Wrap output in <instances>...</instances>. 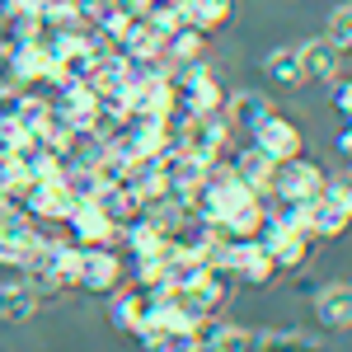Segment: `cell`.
<instances>
[{
  "label": "cell",
  "mask_w": 352,
  "mask_h": 352,
  "mask_svg": "<svg viewBox=\"0 0 352 352\" xmlns=\"http://www.w3.org/2000/svg\"><path fill=\"white\" fill-rule=\"evenodd\" d=\"M19 122V89H0V127Z\"/></svg>",
  "instance_id": "7402d4cb"
},
{
  "label": "cell",
  "mask_w": 352,
  "mask_h": 352,
  "mask_svg": "<svg viewBox=\"0 0 352 352\" xmlns=\"http://www.w3.org/2000/svg\"><path fill=\"white\" fill-rule=\"evenodd\" d=\"M179 10H184V24L197 33H212L230 19V0H184Z\"/></svg>",
  "instance_id": "e0dca14e"
},
{
  "label": "cell",
  "mask_w": 352,
  "mask_h": 352,
  "mask_svg": "<svg viewBox=\"0 0 352 352\" xmlns=\"http://www.w3.org/2000/svg\"><path fill=\"white\" fill-rule=\"evenodd\" d=\"M315 315L329 329H348L352 324V287L348 282H329L315 292Z\"/></svg>",
  "instance_id": "30bf717a"
},
{
  "label": "cell",
  "mask_w": 352,
  "mask_h": 352,
  "mask_svg": "<svg viewBox=\"0 0 352 352\" xmlns=\"http://www.w3.org/2000/svg\"><path fill=\"white\" fill-rule=\"evenodd\" d=\"M329 43L348 56V47H352V5H338V10L329 14Z\"/></svg>",
  "instance_id": "d6986e66"
},
{
  "label": "cell",
  "mask_w": 352,
  "mask_h": 352,
  "mask_svg": "<svg viewBox=\"0 0 352 352\" xmlns=\"http://www.w3.org/2000/svg\"><path fill=\"white\" fill-rule=\"evenodd\" d=\"M221 104H226L221 80L202 66V61H188V66H184V76L174 80V113L197 118V113H221Z\"/></svg>",
  "instance_id": "3957f363"
},
{
  "label": "cell",
  "mask_w": 352,
  "mask_h": 352,
  "mask_svg": "<svg viewBox=\"0 0 352 352\" xmlns=\"http://www.w3.org/2000/svg\"><path fill=\"white\" fill-rule=\"evenodd\" d=\"M352 221V188L348 184H324L305 202V235L310 240H333Z\"/></svg>",
  "instance_id": "7a4b0ae2"
},
{
  "label": "cell",
  "mask_w": 352,
  "mask_h": 352,
  "mask_svg": "<svg viewBox=\"0 0 352 352\" xmlns=\"http://www.w3.org/2000/svg\"><path fill=\"white\" fill-rule=\"evenodd\" d=\"M212 263L226 268L230 277H240V282H254V287H263V282L277 277L268 249L254 240V235H217V244H212Z\"/></svg>",
  "instance_id": "6da1fadb"
},
{
  "label": "cell",
  "mask_w": 352,
  "mask_h": 352,
  "mask_svg": "<svg viewBox=\"0 0 352 352\" xmlns=\"http://www.w3.org/2000/svg\"><path fill=\"white\" fill-rule=\"evenodd\" d=\"M0 89H19V71H14V52L0 43Z\"/></svg>",
  "instance_id": "44dd1931"
},
{
  "label": "cell",
  "mask_w": 352,
  "mask_h": 352,
  "mask_svg": "<svg viewBox=\"0 0 352 352\" xmlns=\"http://www.w3.org/2000/svg\"><path fill=\"white\" fill-rule=\"evenodd\" d=\"M300 71H305V80H333L338 76V66H343V52L329 43V38H320V43H300Z\"/></svg>",
  "instance_id": "7c38bea8"
},
{
  "label": "cell",
  "mask_w": 352,
  "mask_h": 352,
  "mask_svg": "<svg viewBox=\"0 0 352 352\" xmlns=\"http://www.w3.org/2000/svg\"><path fill=\"white\" fill-rule=\"evenodd\" d=\"M268 258H272V268H277V272H296V268H305V258H310V235L282 230V235L268 244Z\"/></svg>",
  "instance_id": "9a60e30c"
},
{
  "label": "cell",
  "mask_w": 352,
  "mask_h": 352,
  "mask_svg": "<svg viewBox=\"0 0 352 352\" xmlns=\"http://www.w3.org/2000/svg\"><path fill=\"white\" fill-rule=\"evenodd\" d=\"M338 155H352V132H348V122L338 127Z\"/></svg>",
  "instance_id": "603a6c76"
},
{
  "label": "cell",
  "mask_w": 352,
  "mask_h": 352,
  "mask_svg": "<svg viewBox=\"0 0 352 352\" xmlns=\"http://www.w3.org/2000/svg\"><path fill=\"white\" fill-rule=\"evenodd\" d=\"M118 282H122V263H118L113 244H89V249H80V282L76 287L94 292V296H109V292H118Z\"/></svg>",
  "instance_id": "8992f818"
},
{
  "label": "cell",
  "mask_w": 352,
  "mask_h": 352,
  "mask_svg": "<svg viewBox=\"0 0 352 352\" xmlns=\"http://www.w3.org/2000/svg\"><path fill=\"white\" fill-rule=\"evenodd\" d=\"M333 109H338V122L352 118V85L343 76H333Z\"/></svg>",
  "instance_id": "ffe728a7"
},
{
  "label": "cell",
  "mask_w": 352,
  "mask_h": 352,
  "mask_svg": "<svg viewBox=\"0 0 352 352\" xmlns=\"http://www.w3.org/2000/svg\"><path fill=\"white\" fill-rule=\"evenodd\" d=\"M226 136H230V122H226L221 113H197V118H184V127H179V146L192 151V155L221 160Z\"/></svg>",
  "instance_id": "52a82bcc"
},
{
  "label": "cell",
  "mask_w": 352,
  "mask_h": 352,
  "mask_svg": "<svg viewBox=\"0 0 352 352\" xmlns=\"http://www.w3.org/2000/svg\"><path fill=\"white\" fill-rule=\"evenodd\" d=\"M230 169H235V179H240V184H249V188L258 192V197H268V188H272V169H277V160H272L268 151H258V146H244L240 155L230 160Z\"/></svg>",
  "instance_id": "9c48e42d"
},
{
  "label": "cell",
  "mask_w": 352,
  "mask_h": 352,
  "mask_svg": "<svg viewBox=\"0 0 352 352\" xmlns=\"http://www.w3.org/2000/svg\"><path fill=\"white\" fill-rule=\"evenodd\" d=\"M66 226H71V244H80V249L122 240V226H113V221H109V212L99 207V197H80L76 212L66 217Z\"/></svg>",
  "instance_id": "5b68a950"
},
{
  "label": "cell",
  "mask_w": 352,
  "mask_h": 352,
  "mask_svg": "<svg viewBox=\"0 0 352 352\" xmlns=\"http://www.w3.org/2000/svg\"><path fill=\"white\" fill-rule=\"evenodd\" d=\"M324 184H329V174H324V169H320L315 160H300V155H292V160H277L268 197H287V202H310V197L324 188Z\"/></svg>",
  "instance_id": "277c9868"
},
{
  "label": "cell",
  "mask_w": 352,
  "mask_h": 352,
  "mask_svg": "<svg viewBox=\"0 0 352 352\" xmlns=\"http://www.w3.org/2000/svg\"><path fill=\"white\" fill-rule=\"evenodd\" d=\"M254 146L268 151L272 160H292V155H300V127L292 118H282V113H268L254 127Z\"/></svg>",
  "instance_id": "ba28073f"
},
{
  "label": "cell",
  "mask_w": 352,
  "mask_h": 352,
  "mask_svg": "<svg viewBox=\"0 0 352 352\" xmlns=\"http://www.w3.org/2000/svg\"><path fill=\"white\" fill-rule=\"evenodd\" d=\"M94 197H99V207L109 212L113 226H127V221L141 217V197H136L132 188H122V184H104V188L94 192Z\"/></svg>",
  "instance_id": "2e32d148"
},
{
  "label": "cell",
  "mask_w": 352,
  "mask_h": 352,
  "mask_svg": "<svg viewBox=\"0 0 352 352\" xmlns=\"http://www.w3.org/2000/svg\"><path fill=\"white\" fill-rule=\"evenodd\" d=\"M268 113H272L268 94H258V89H240V94H230V104H226V122H230V127H244V132H254Z\"/></svg>",
  "instance_id": "4fadbf2b"
},
{
  "label": "cell",
  "mask_w": 352,
  "mask_h": 352,
  "mask_svg": "<svg viewBox=\"0 0 352 352\" xmlns=\"http://www.w3.org/2000/svg\"><path fill=\"white\" fill-rule=\"evenodd\" d=\"M38 292L28 287L24 277L19 282H0V324H24V320H33L38 315Z\"/></svg>",
  "instance_id": "8fae6325"
},
{
  "label": "cell",
  "mask_w": 352,
  "mask_h": 352,
  "mask_svg": "<svg viewBox=\"0 0 352 352\" xmlns=\"http://www.w3.org/2000/svg\"><path fill=\"white\" fill-rule=\"evenodd\" d=\"M263 76L272 85H282V89H300L305 85V71H300V52L296 47H272L263 56Z\"/></svg>",
  "instance_id": "5bb4252c"
},
{
  "label": "cell",
  "mask_w": 352,
  "mask_h": 352,
  "mask_svg": "<svg viewBox=\"0 0 352 352\" xmlns=\"http://www.w3.org/2000/svg\"><path fill=\"white\" fill-rule=\"evenodd\" d=\"M146 315H151V292H141V287H132V292H122L113 300V324L127 329V333H136L146 324Z\"/></svg>",
  "instance_id": "ac0fdd59"
}]
</instances>
